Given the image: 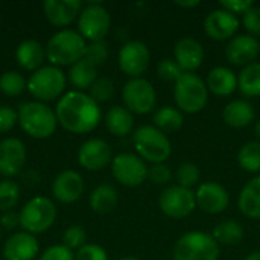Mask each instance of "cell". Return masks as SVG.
Here are the masks:
<instances>
[{"instance_id":"1","label":"cell","mask_w":260,"mask_h":260,"mask_svg":"<svg viewBox=\"0 0 260 260\" xmlns=\"http://www.w3.org/2000/svg\"><path fill=\"white\" fill-rule=\"evenodd\" d=\"M55 114L58 123L69 133H91L101 122V108L96 101L84 91H69L59 98Z\"/></svg>"},{"instance_id":"2","label":"cell","mask_w":260,"mask_h":260,"mask_svg":"<svg viewBox=\"0 0 260 260\" xmlns=\"http://www.w3.org/2000/svg\"><path fill=\"white\" fill-rule=\"evenodd\" d=\"M87 43L73 29H61L50 37L46 46V58L52 66H73L85 56Z\"/></svg>"},{"instance_id":"3","label":"cell","mask_w":260,"mask_h":260,"mask_svg":"<svg viewBox=\"0 0 260 260\" xmlns=\"http://www.w3.org/2000/svg\"><path fill=\"white\" fill-rule=\"evenodd\" d=\"M18 125L34 139H49L55 134L58 119L55 110L43 102H24L18 108Z\"/></svg>"},{"instance_id":"4","label":"cell","mask_w":260,"mask_h":260,"mask_svg":"<svg viewBox=\"0 0 260 260\" xmlns=\"http://www.w3.org/2000/svg\"><path fill=\"white\" fill-rule=\"evenodd\" d=\"M66 73L55 66H46L38 69L27 79V91L37 102H52L66 90Z\"/></svg>"},{"instance_id":"5","label":"cell","mask_w":260,"mask_h":260,"mask_svg":"<svg viewBox=\"0 0 260 260\" xmlns=\"http://www.w3.org/2000/svg\"><path fill=\"white\" fill-rule=\"evenodd\" d=\"M56 213V206L52 200L46 197H35L20 210V227L34 236L44 233L53 225Z\"/></svg>"},{"instance_id":"6","label":"cell","mask_w":260,"mask_h":260,"mask_svg":"<svg viewBox=\"0 0 260 260\" xmlns=\"http://www.w3.org/2000/svg\"><path fill=\"white\" fill-rule=\"evenodd\" d=\"M134 148L139 155L154 165H161L171 155V142L155 126H140L134 133Z\"/></svg>"},{"instance_id":"7","label":"cell","mask_w":260,"mask_h":260,"mask_svg":"<svg viewBox=\"0 0 260 260\" xmlns=\"http://www.w3.org/2000/svg\"><path fill=\"white\" fill-rule=\"evenodd\" d=\"M218 242L203 232L186 233L174 248V260H218Z\"/></svg>"},{"instance_id":"8","label":"cell","mask_w":260,"mask_h":260,"mask_svg":"<svg viewBox=\"0 0 260 260\" xmlns=\"http://www.w3.org/2000/svg\"><path fill=\"white\" fill-rule=\"evenodd\" d=\"M175 102L184 113H198L207 104V85L193 73H183L175 85Z\"/></svg>"},{"instance_id":"9","label":"cell","mask_w":260,"mask_h":260,"mask_svg":"<svg viewBox=\"0 0 260 260\" xmlns=\"http://www.w3.org/2000/svg\"><path fill=\"white\" fill-rule=\"evenodd\" d=\"M111 26V17L108 11L98 3H91L82 8L78 17V32L82 35L84 40L91 43L102 41Z\"/></svg>"},{"instance_id":"10","label":"cell","mask_w":260,"mask_h":260,"mask_svg":"<svg viewBox=\"0 0 260 260\" xmlns=\"http://www.w3.org/2000/svg\"><path fill=\"white\" fill-rule=\"evenodd\" d=\"M122 99L126 110L137 114H146L155 105V90L149 81L134 78L123 85Z\"/></svg>"},{"instance_id":"11","label":"cell","mask_w":260,"mask_h":260,"mask_svg":"<svg viewBox=\"0 0 260 260\" xmlns=\"http://www.w3.org/2000/svg\"><path fill=\"white\" fill-rule=\"evenodd\" d=\"M158 204L165 215H168L169 218L181 219L193 212V209L197 207V198L190 189L171 186L160 195Z\"/></svg>"},{"instance_id":"12","label":"cell","mask_w":260,"mask_h":260,"mask_svg":"<svg viewBox=\"0 0 260 260\" xmlns=\"http://www.w3.org/2000/svg\"><path fill=\"white\" fill-rule=\"evenodd\" d=\"M111 171L113 177L126 187L140 186L148 178L149 172L143 160L134 154H119L117 157H114L111 163Z\"/></svg>"},{"instance_id":"13","label":"cell","mask_w":260,"mask_h":260,"mask_svg":"<svg viewBox=\"0 0 260 260\" xmlns=\"http://www.w3.org/2000/svg\"><path fill=\"white\" fill-rule=\"evenodd\" d=\"M149 66V50L142 41H129L122 46L119 52L120 70L134 78H140Z\"/></svg>"},{"instance_id":"14","label":"cell","mask_w":260,"mask_h":260,"mask_svg":"<svg viewBox=\"0 0 260 260\" xmlns=\"http://www.w3.org/2000/svg\"><path fill=\"white\" fill-rule=\"evenodd\" d=\"M26 163V146L20 139L6 137L0 140V175L15 177Z\"/></svg>"},{"instance_id":"15","label":"cell","mask_w":260,"mask_h":260,"mask_svg":"<svg viewBox=\"0 0 260 260\" xmlns=\"http://www.w3.org/2000/svg\"><path fill=\"white\" fill-rule=\"evenodd\" d=\"M111 146L102 139H90L84 142L78 151V163L87 171H101L111 161Z\"/></svg>"},{"instance_id":"16","label":"cell","mask_w":260,"mask_h":260,"mask_svg":"<svg viewBox=\"0 0 260 260\" xmlns=\"http://www.w3.org/2000/svg\"><path fill=\"white\" fill-rule=\"evenodd\" d=\"M85 190L84 178L76 171H62L59 172L52 184V193L56 201L70 204L78 201Z\"/></svg>"},{"instance_id":"17","label":"cell","mask_w":260,"mask_h":260,"mask_svg":"<svg viewBox=\"0 0 260 260\" xmlns=\"http://www.w3.org/2000/svg\"><path fill=\"white\" fill-rule=\"evenodd\" d=\"M82 11V2L79 0H46L43 3V12L52 26L64 27L79 17Z\"/></svg>"},{"instance_id":"18","label":"cell","mask_w":260,"mask_h":260,"mask_svg":"<svg viewBox=\"0 0 260 260\" xmlns=\"http://www.w3.org/2000/svg\"><path fill=\"white\" fill-rule=\"evenodd\" d=\"M239 29V20L235 14L225 11V9H215L212 11L204 21V30L206 34L216 41L229 40L236 34Z\"/></svg>"},{"instance_id":"19","label":"cell","mask_w":260,"mask_h":260,"mask_svg":"<svg viewBox=\"0 0 260 260\" xmlns=\"http://www.w3.org/2000/svg\"><path fill=\"white\" fill-rule=\"evenodd\" d=\"M40 245L34 235L17 232L9 236L3 247L5 260H34L38 256Z\"/></svg>"},{"instance_id":"20","label":"cell","mask_w":260,"mask_h":260,"mask_svg":"<svg viewBox=\"0 0 260 260\" xmlns=\"http://www.w3.org/2000/svg\"><path fill=\"white\" fill-rule=\"evenodd\" d=\"M260 53V43L250 35L235 37L225 49L227 59L235 66H250Z\"/></svg>"},{"instance_id":"21","label":"cell","mask_w":260,"mask_h":260,"mask_svg":"<svg viewBox=\"0 0 260 260\" xmlns=\"http://www.w3.org/2000/svg\"><path fill=\"white\" fill-rule=\"evenodd\" d=\"M197 206L206 213H221L229 206V193L227 190L218 183H204L198 187L197 193Z\"/></svg>"},{"instance_id":"22","label":"cell","mask_w":260,"mask_h":260,"mask_svg":"<svg viewBox=\"0 0 260 260\" xmlns=\"http://www.w3.org/2000/svg\"><path fill=\"white\" fill-rule=\"evenodd\" d=\"M204 58L203 46L192 37H184L175 44V61L184 73L197 70Z\"/></svg>"},{"instance_id":"23","label":"cell","mask_w":260,"mask_h":260,"mask_svg":"<svg viewBox=\"0 0 260 260\" xmlns=\"http://www.w3.org/2000/svg\"><path fill=\"white\" fill-rule=\"evenodd\" d=\"M15 59L21 69L27 72H37L38 69H41L46 59V47H43L35 40H24L17 47Z\"/></svg>"},{"instance_id":"24","label":"cell","mask_w":260,"mask_h":260,"mask_svg":"<svg viewBox=\"0 0 260 260\" xmlns=\"http://www.w3.org/2000/svg\"><path fill=\"white\" fill-rule=\"evenodd\" d=\"M236 75L227 67H215L207 76V87L216 96H229L236 90Z\"/></svg>"},{"instance_id":"25","label":"cell","mask_w":260,"mask_h":260,"mask_svg":"<svg viewBox=\"0 0 260 260\" xmlns=\"http://www.w3.org/2000/svg\"><path fill=\"white\" fill-rule=\"evenodd\" d=\"M96 79H98V67L93 66L85 58H82L81 61L70 66L69 81L78 91L90 88Z\"/></svg>"},{"instance_id":"26","label":"cell","mask_w":260,"mask_h":260,"mask_svg":"<svg viewBox=\"0 0 260 260\" xmlns=\"http://www.w3.org/2000/svg\"><path fill=\"white\" fill-rule=\"evenodd\" d=\"M241 212L253 219H260V175L253 178L239 195Z\"/></svg>"},{"instance_id":"27","label":"cell","mask_w":260,"mask_h":260,"mask_svg":"<svg viewBox=\"0 0 260 260\" xmlns=\"http://www.w3.org/2000/svg\"><path fill=\"white\" fill-rule=\"evenodd\" d=\"M105 125L108 128V131L114 136H126L131 133L133 125H134V119L129 110H126L125 107L116 105L111 107L105 116Z\"/></svg>"},{"instance_id":"28","label":"cell","mask_w":260,"mask_h":260,"mask_svg":"<svg viewBox=\"0 0 260 260\" xmlns=\"http://www.w3.org/2000/svg\"><path fill=\"white\" fill-rule=\"evenodd\" d=\"M222 117L227 125H230L233 128H244L253 122L254 110L245 101H233L225 107Z\"/></svg>"},{"instance_id":"29","label":"cell","mask_w":260,"mask_h":260,"mask_svg":"<svg viewBox=\"0 0 260 260\" xmlns=\"http://www.w3.org/2000/svg\"><path fill=\"white\" fill-rule=\"evenodd\" d=\"M117 206V192L111 184L98 186L90 195V207L99 215L110 213Z\"/></svg>"},{"instance_id":"30","label":"cell","mask_w":260,"mask_h":260,"mask_svg":"<svg viewBox=\"0 0 260 260\" xmlns=\"http://www.w3.org/2000/svg\"><path fill=\"white\" fill-rule=\"evenodd\" d=\"M238 85L245 96H260V62H253L241 72Z\"/></svg>"},{"instance_id":"31","label":"cell","mask_w":260,"mask_h":260,"mask_svg":"<svg viewBox=\"0 0 260 260\" xmlns=\"http://www.w3.org/2000/svg\"><path fill=\"white\" fill-rule=\"evenodd\" d=\"M154 125L160 131H177L183 125V114L172 107L160 108L154 114Z\"/></svg>"},{"instance_id":"32","label":"cell","mask_w":260,"mask_h":260,"mask_svg":"<svg viewBox=\"0 0 260 260\" xmlns=\"http://www.w3.org/2000/svg\"><path fill=\"white\" fill-rule=\"evenodd\" d=\"M242 236H244V230L235 221L221 222L213 230V239L218 244H224V245H236L242 239Z\"/></svg>"},{"instance_id":"33","label":"cell","mask_w":260,"mask_h":260,"mask_svg":"<svg viewBox=\"0 0 260 260\" xmlns=\"http://www.w3.org/2000/svg\"><path fill=\"white\" fill-rule=\"evenodd\" d=\"M27 88V81L18 72H5L0 75V91L5 96L15 98L20 96Z\"/></svg>"},{"instance_id":"34","label":"cell","mask_w":260,"mask_h":260,"mask_svg":"<svg viewBox=\"0 0 260 260\" xmlns=\"http://www.w3.org/2000/svg\"><path fill=\"white\" fill-rule=\"evenodd\" d=\"M239 166L247 172H259L260 171V142L245 143L238 154Z\"/></svg>"},{"instance_id":"35","label":"cell","mask_w":260,"mask_h":260,"mask_svg":"<svg viewBox=\"0 0 260 260\" xmlns=\"http://www.w3.org/2000/svg\"><path fill=\"white\" fill-rule=\"evenodd\" d=\"M20 201V186L15 181H0V212H11Z\"/></svg>"},{"instance_id":"36","label":"cell","mask_w":260,"mask_h":260,"mask_svg":"<svg viewBox=\"0 0 260 260\" xmlns=\"http://www.w3.org/2000/svg\"><path fill=\"white\" fill-rule=\"evenodd\" d=\"M88 90H90V98L98 104H101L111 99L114 93V84L110 78H98Z\"/></svg>"},{"instance_id":"37","label":"cell","mask_w":260,"mask_h":260,"mask_svg":"<svg viewBox=\"0 0 260 260\" xmlns=\"http://www.w3.org/2000/svg\"><path fill=\"white\" fill-rule=\"evenodd\" d=\"M85 241H87V233L81 225H72L62 235V245L72 251L84 247Z\"/></svg>"},{"instance_id":"38","label":"cell","mask_w":260,"mask_h":260,"mask_svg":"<svg viewBox=\"0 0 260 260\" xmlns=\"http://www.w3.org/2000/svg\"><path fill=\"white\" fill-rule=\"evenodd\" d=\"M84 58L96 67L102 66L108 58V44L104 40L96 41V43H90L87 46V52H85Z\"/></svg>"},{"instance_id":"39","label":"cell","mask_w":260,"mask_h":260,"mask_svg":"<svg viewBox=\"0 0 260 260\" xmlns=\"http://www.w3.org/2000/svg\"><path fill=\"white\" fill-rule=\"evenodd\" d=\"M177 180L180 183L181 187H192L198 183L200 180V169L197 165L193 163H183L180 168H178V172H177Z\"/></svg>"},{"instance_id":"40","label":"cell","mask_w":260,"mask_h":260,"mask_svg":"<svg viewBox=\"0 0 260 260\" xmlns=\"http://www.w3.org/2000/svg\"><path fill=\"white\" fill-rule=\"evenodd\" d=\"M157 73L161 79L165 81H178L180 76L184 73L181 70V67L177 64V61L174 59H163L158 62L157 66Z\"/></svg>"},{"instance_id":"41","label":"cell","mask_w":260,"mask_h":260,"mask_svg":"<svg viewBox=\"0 0 260 260\" xmlns=\"http://www.w3.org/2000/svg\"><path fill=\"white\" fill-rule=\"evenodd\" d=\"M75 260H108V254L96 244H85L76 251Z\"/></svg>"},{"instance_id":"42","label":"cell","mask_w":260,"mask_h":260,"mask_svg":"<svg viewBox=\"0 0 260 260\" xmlns=\"http://www.w3.org/2000/svg\"><path fill=\"white\" fill-rule=\"evenodd\" d=\"M18 123V113H15L11 107H0V134L9 133Z\"/></svg>"},{"instance_id":"43","label":"cell","mask_w":260,"mask_h":260,"mask_svg":"<svg viewBox=\"0 0 260 260\" xmlns=\"http://www.w3.org/2000/svg\"><path fill=\"white\" fill-rule=\"evenodd\" d=\"M40 260H75V254L64 245H52L41 254Z\"/></svg>"},{"instance_id":"44","label":"cell","mask_w":260,"mask_h":260,"mask_svg":"<svg viewBox=\"0 0 260 260\" xmlns=\"http://www.w3.org/2000/svg\"><path fill=\"white\" fill-rule=\"evenodd\" d=\"M244 27L253 34V35H260V8L253 6L244 14Z\"/></svg>"},{"instance_id":"45","label":"cell","mask_w":260,"mask_h":260,"mask_svg":"<svg viewBox=\"0 0 260 260\" xmlns=\"http://www.w3.org/2000/svg\"><path fill=\"white\" fill-rule=\"evenodd\" d=\"M148 177L151 178V181H154L155 184H166L171 181L172 178V172L171 169L166 166V165H154L149 172H148Z\"/></svg>"},{"instance_id":"46","label":"cell","mask_w":260,"mask_h":260,"mask_svg":"<svg viewBox=\"0 0 260 260\" xmlns=\"http://www.w3.org/2000/svg\"><path fill=\"white\" fill-rule=\"evenodd\" d=\"M221 6L222 9L236 15V14H245L254 5L251 0H221Z\"/></svg>"},{"instance_id":"47","label":"cell","mask_w":260,"mask_h":260,"mask_svg":"<svg viewBox=\"0 0 260 260\" xmlns=\"http://www.w3.org/2000/svg\"><path fill=\"white\" fill-rule=\"evenodd\" d=\"M0 225L6 230H14L20 225V213L11 210V212H6L2 215L0 218Z\"/></svg>"},{"instance_id":"48","label":"cell","mask_w":260,"mask_h":260,"mask_svg":"<svg viewBox=\"0 0 260 260\" xmlns=\"http://www.w3.org/2000/svg\"><path fill=\"white\" fill-rule=\"evenodd\" d=\"M178 6H181V8H195V6H198L200 5V0H192V2H181V0H178V2H175Z\"/></svg>"},{"instance_id":"49","label":"cell","mask_w":260,"mask_h":260,"mask_svg":"<svg viewBox=\"0 0 260 260\" xmlns=\"http://www.w3.org/2000/svg\"><path fill=\"white\" fill-rule=\"evenodd\" d=\"M245 260H260V251H257V253H253V254H250L248 257Z\"/></svg>"},{"instance_id":"50","label":"cell","mask_w":260,"mask_h":260,"mask_svg":"<svg viewBox=\"0 0 260 260\" xmlns=\"http://www.w3.org/2000/svg\"><path fill=\"white\" fill-rule=\"evenodd\" d=\"M254 133H256V136H257V139L260 140V120L256 123V126H254Z\"/></svg>"},{"instance_id":"51","label":"cell","mask_w":260,"mask_h":260,"mask_svg":"<svg viewBox=\"0 0 260 260\" xmlns=\"http://www.w3.org/2000/svg\"><path fill=\"white\" fill-rule=\"evenodd\" d=\"M119 260H139V259H136V257H123V259H119Z\"/></svg>"},{"instance_id":"52","label":"cell","mask_w":260,"mask_h":260,"mask_svg":"<svg viewBox=\"0 0 260 260\" xmlns=\"http://www.w3.org/2000/svg\"><path fill=\"white\" fill-rule=\"evenodd\" d=\"M0 238H2V225H0Z\"/></svg>"}]
</instances>
